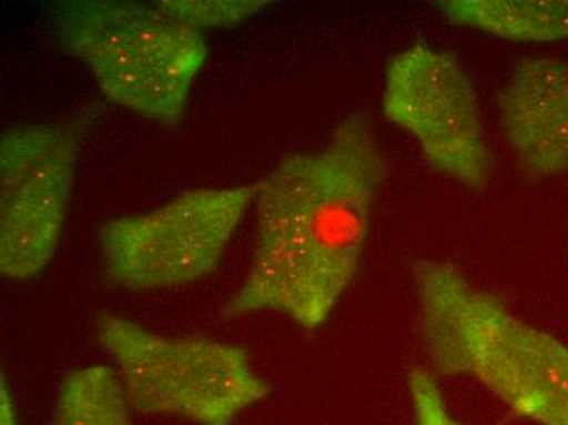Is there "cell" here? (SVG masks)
<instances>
[{
	"label": "cell",
	"instance_id": "1",
	"mask_svg": "<svg viewBox=\"0 0 568 425\" xmlns=\"http://www.w3.org/2000/svg\"><path fill=\"white\" fill-rule=\"evenodd\" d=\"M387 161L368 120L352 115L322 150L283 159L256 183L254 261L221 314L276 311L315 330L352 285Z\"/></svg>",
	"mask_w": 568,
	"mask_h": 425
},
{
	"label": "cell",
	"instance_id": "2",
	"mask_svg": "<svg viewBox=\"0 0 568 425\" xmlns=\"http://www.w3.org/2000/svg\"><path fill=\"white\" fill-rule=\"evenodd\" d=\"M420 335L432 370L466 375L519 417L568 425V348L525 323L452 262L412 265Z\"/></svg>",
	"mask_w": 568,
	"mask_h": 425
},
{
	"label": "cell",
	"instance_id": "3",
	"mask_svg": "<svg viewBox=\"0 0 568 425\" xmlns=\"http://www.w3.org/2000/svg\"><path fill=\"white\" fill-rule=\"evenodd\" d=\"M62 37L110 102L164 127L180 123L206 60L201 31L155 3L74 2Z\"/></svg>",
	"mask_w": 568,
	"mask_h": 425
},
{
	"label": "cell",
	"instance_id": "4",
	"mask_svg": "<svg viewBox=\"0 0 568 425\" xmlns=\"http://www.w3.org/2000/svg\"><path fill=\"white\" fill-rule=\"evenodd\" d=\"M131 407L199 425H231L270 388L247 352L213 338L168 337L116 314L97 321Z\"/></svg>",
	"mask_w": 568,
	"mask_h": 425
},
{
	"label": "cell",
	"instance_id": "5",
	"mask_svg": "<svg viewBox=\"0 0 568 425\" xmlns=\"http://www.w3.org/2000/svg\"><path fill=\"white\" fill-rule=\"evenodd\" d=\"M256 185L195 189L152 212L100 227L106 275L124 289L171 290L213 274L255 200Z\"/></svg>",
	"mask_w": 568,
	"mask_h": 425
},
{
	"label": "cell",
	"instance_id": "6",
	"mask_svg": "<svg viewBox=\"0 0 568 425\" xmlns=\"http://www.w3.org/2000/svg\"><path fill=\"white\" fill-rule=\"evenodd\" d=\"M383 109L417 140L433 169L467 189L491 178L479 97L473 78L446 51L415 44L387 65Z\"/></svg>",
	"mask_w": 568,
	"mask_h": 425
},
{
	"label": "cell",
	"instance_id": "7",
	"mask_svg": "<svg viewBox=\"0 0 568 425\" xmlns=\"http://www.w3.org/2000/svg\"><path fill=\"white\" fill-rule=\"evenodd\" d=\"M78 138L51 124L7 131L0 140V274L22 282L57 252L78 164Z\"/></svg>",
	"mask_w": 568,
	"mask_h": 425
},
{
	"label": "cell",
	"instance_id": "8",
	"mask_svg": "<svg viewBox=\"0 0 568 425\" xmlns=\"http://www.w3.org/2000/svg\"><path fill=\"white\" fill-rule=\"evenodd\" d=\"M443 16L513 41L568 40V0H445Z\"/></svg>",
	"mask_w": 568,
	"mask_h": 425
},
{
	"label": "cell",
	"instance_id": "9",
	"mask_svg": "<svg viewBox=\"0 0 568 425\" xmlns=\"http://www.w3.org/2000/svg\"><path fill=\"white\" fill-rule=\"evenodd\" d=\"M131 411L116 372L103 365L82 366L62 380L48 425H133Z\"/></svg>",
	"mask_w": 568,
	"mask_h": 425
},
{
	"label": "cell",
	"instance_id": "10",
	"mask_svg": "<svg viewBox=\"0 0 568 425\" xmlns=\"http://www.w3.org/2000/svg\"><path fill=\"white\" fill-rule=\"evenodd\" d=\"M266 0H159L155 6L192 29L235 27L266 6Z\"/></svg>",
	"mask_w": 568,
	"mask_h": 425
},
{
	"label": "cell",
	"instance_id": "11",
	"mask_svg": "<svg viewBox=\"0 0 568 425\" xmlns=\"http://www.w3.org/2000/svg\"><path fill=\"white\" fill-rule=\"evenodd\" d=\"M415 425H464L449 414L432 372L420 366L408 375Z\"/></svg>",
	"mask_w": 568,
	"mask_h": 425
},
{
	"label": "cell",
	"instance_id": "12",
	"mask_svg": "<svg viewBox=\"0 0 568 425\" xmlns=\"http://www.w3.org/2000/svg\"><path fill=\"white\" fill-rule=\"evenodd\" d=\"M2 414H0V425H17L16 413H13L12 399H10L9 389H7L6 378L2 376Z\"/></svg>",
	"mask_w": 568,
	"mask_h": 425
}]
</instances>
